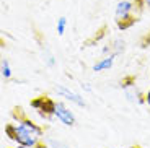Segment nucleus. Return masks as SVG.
Returning <instances> with one entry per match:
<instances>
[{
	"label": "nucleus",
	"mask_w": 150,
	"mask_h": 148,
	"mask_svg": "<svg viewBox=\"0 0 150 148\" xmlns=\"http://www.w3.org/2000/svg\"><path fill=\"white\" fill-rule=\"evenodd\" d=\"M30 104H31V107H33V109H36V112L41 116L42 119H47V121H49V119L56 117V116H54L56 101L51 99L47 94H39V96H36Z\"/></svg>",
	"instance_id": "3"
},
{
	"label": "nucleus",
	"mask_w": 150,
	"mask_h": 148,
	"mask_svg": "<svg viewBox=\"0 0 150 148\" xmlns=\"http://www.w3.org/2000/svg\"><path fill=\"white\" fill-rule=\"evenodd\" d=\"M124 91H126V96H127V99L131 101V103H135V104L145 103V96L137 90L135 85H131V86H127V88H124Z\"/></svg>",
	"instance_id": "6"
},
{
	"label": "nucleus",
	"mask_w": 150,
	"mask_h": 148,
	"mask_svg": "<svg viewBox=\"0 0 150 148\" xmlns=\"http://www.w3.org/2000/svg\"><path fill=\"white\" fill-rule=\"evenodd\" d=\"M145 103H147V104H149V106H150V90H149V93H147V94H145Z\"/></svg>",
	"instance_id": "13"
},
{
	"label": "nucleus",
	"mask_w": 150,
	"mask_h": 148,
	"mask_svg": "<svg viewBox=\"0 0 150 148\" xmlns=\"http://www.w3.org/2000/svg\"><path fill=\"white\" fill-rule=\"evenodd\" d=\"M145 10L142 0H121L114 10V21L121 31H126L140 20L142 11Z\"/></svg>",
	"instance_id": "2"
},
{
	"label": "nucleus",
	"mask_w": 150,
	"mask_h": 148,
	"mask_svg": "<svg viewBox=\"0 0 150 148\" xmlns=\"http://www.w3.org/2000/svg\"><path fill=\"white\" fill-rule=\"evenodd\" d=\"M117 54H109V56H106L105 59H101L100 62H96L93 65V72H103V70H108V68H111L112 63H114V59H116Z\"/></svg>",
	"instance_id": "7"
},
{
	"label": "nucleus",
	"mask_w": 150,
	"mask_h": 148,
	"mask_svg": "<svg viewBox=\"0 0 150 148\" xmlns=\"http://www.w3.org/2000/svg\"><path fill=\"white\" fill-rule=\"evenodd\" d=\"M65 28H67V18H65V16H60V18L57 20V23H56L57 34H59V36H62V34L65 33Z\"/></svg>",
	"instance_id": "9"
},
{
	"label": "nucleus",
	"mask_w": 150,
	"mask_h": 148,
	"mask_svg": "<svg viewBox=\"0 0 150 148\" xmlns=\"http://www.w3.org/2000/svg\"><path fill=\"white\" fill-rule=\"evenodd\" d=\"M56 91L59 93V94H62V96H65L69 101H72V103H75L77 106H80V107H85V101H83V98L80 96V94H77V93L70 91V90L64 88V86H56Z\"/></svg>",
	"instance_id": "5"
},
{
	"label": "nucleus",
	"mask_w": 150,
	"mask_h": 148,
	"mask_svg": "<svg viewBox=\"0 0 150 148\" xmlns=\"http://www.w3.org/2000/svg\"><path fill=\"white\" fill-rule=\"evenodd\" d=\"M131 148H142V147H140V145H132Z\"/></svg>",
	"instance_id": "15"
},
{
	"label": "nucleus",
	"mask_w": 150,
	"mask_h": 148,
	"mask_svg": "<svg viewBox=\"0 0 150 148\" xmlns=\"http://www.w3.org/2000/svg\"><path fill=\"white\" fill-rule=\"evenodd\" d=\"M142 4H144V7H145V8H149V10H150V0H142Z\"/></svg>",
	"instance_id": "12"
},
{
	"label": "nucleus",
	"mask_w": 150,
	"mask_h": 148,
	"mask_svg": "<svg viewBox=\"0 0 150 148\" xmlns=\"http://www.w3.org/2000/svg\"><path fill=\"white\" fill-rule=\"evenodd\" d=\"M16 148H33V147H26V145H18Z\"/></svg>",
	"instance_id": "14"
},
{
	"label": "nucleus",
	"mask_w": 150,
	"mask_h": 148,
	"mask_svg": "<svg viewBox=\"0 0 150 148\" xmlns=\"http://www.w3.org/2000/svg\"><path fill=\"white\" fill-rule=\"evenodd\" d=\"M2 77L5 80H10L11 78V68H10V62L7 59H2Z\"/></svg>",
	"instance_id": "8"
},
{
	"label": "nucleus",
	"mask_w": 150,
	"mask_h": 148,
	"mask_svg": "<svg viewBox=\"0 0 150 148\" xmlns=\"http://www.w3.org/2000/svg\"><path fill=\"white\" fill-rule=\"evenodd\" d=\"M131 85H135V77L134 75H129V77H126V78L121 80V86H122V88H127V86H131Z\"/></svg>",
	"instance_id": "10"
},
{
	"label": "nucleus",
	"mask_w": 150,
	"mask_h": 148,
	"mask_svg": "<svg viewBox=\"0 0 150 148\" xmlns=\"http://www.w3.org/2000/svg\"><path fill=\"white\" fill-rule=\"evenodd\" d=\"M49 145H51L52 148H70V147H67L65 143H62V142H59V140H52V138L49 140Z\"/></svg>",
	"instance_id": "11"
},
{
	"label": "nucleus",
	"mask_w": 150,
	"mask_h": 148,
	"mask_svg": "<svg viewBox=\"0 0 150 148\" xmlns=\"http://www.w3.org/2000/svg\"><path fill=\"white\" fill-rule=\"evenodd\" d=\"M54 116H56V119H59V121L64 124V125H69V127L75 125V116L72 114V112L69 111V109H67V107H65L62 103H57V101H56Z\"/></svg>",
	"instance_id": "4"
},
{
	"label": "nucleus",
	"mask_w": 150,
	"mask_h": 148,
	"mask_svg": "<svg viewBox=\"0 0 150 148\" xmlns=\"http://www.w3.org/2000/svg\"><path fill=\"white\" fill-rule=\"evenodd\" d=\"M11 117L15 119V122L7 124L4 129L10 140L33 148H47L44 143V127L33 122L21 106H15L11 109Z\"/></svg>",
	"instance_id": "1"
}]
</instances>
